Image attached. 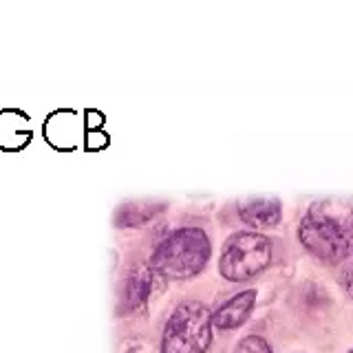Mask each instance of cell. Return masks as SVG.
Wrapping results in <instances>:
<instances>
[{"label": "cell", "mask_w": 353, "mask_h": 353, "mask_svg": "<svg viewBox=\"0 0 353 353\" xmlns=\"http://www.w3.org/2000/svg\"><path fill=\"white\" fill-rule=\"evenodd\" d=\"M298 239L314 256L336 263L353 252V199H323L309 205Z\"/></svg>", "instance_id": "1"}, {"label": "cell", "mask_w": 353, "mask_h": 353, "mask_svg": "<svg viewBox=\"0 0 353 353\" xmlns=\"http://www.w3.org/2000/svg\"><path fill=\"white\" fill-rule=\"evenodd\" d=\"M210 259V241L203 230L181 228L165 236L154 250L152 265L168 279H190L203 270Z\"/></svg>", "instance_id": "2"}, {"label": "cell", "mask_w": 353, "mask_h": 353, "mask_svg": "<svg viewBox=\"0 0 353 353\" xmlns=\"http://www.w3.org/2000/svg\"><path fill=\"white\" fill-rule=\"evenodd\" d=\"M212 342V314L201 303H183L163 329L161 353H205Z\"/></svg>", "instance_id": "3"}, {"label": "cell", "mask_w": 353, "mask_h": 353, "mask_svg": "<svg viewBox=\"0 0 353 353\" xmlns=\"http://www.w3.org/2000/svg\"><path fill=\"white\" fill-rule=\"evenodd\" d=\"M272 261V243L259 232H239L230 236L221 254L219 270L228 281H248Z\"/></svg>", "instance_id": "4"}, {"label": "cell", "mask_w": 353, "mask_h": 353, "mask_svg": "<svg viewBox=\"0 0 353 353\" xmlns=\"http://www.w3.org/2000/svg\"><path fill=\"white\" fill-rule=\"evenodd\" d=\"M239 214L254 230L274 228L281 221L283 208L279 199H250L239 205Z\"/></svg>", "instance_id": "5"}, {"label": "cell", "mask_w": 353, "mask_h": 353, "mask_svg": "<svg viewBox=\"0 0 353 353\" xmlns=\"http://www.w3.org/2000/svg\"><path fill=\"white\" fill-rule=\"evenodd\" d=\"M254 301H256V294L252 290L250 292H241L236 294L232 301H228L223 307L216 309V314L212 316V325L219 329H236L248 320Z\"/></svg>", "instance_id": "6"}, {"label": "cell", "mask_w": 353, "mask_h": 353, "mask_svg": "<svg viewBox=\"0 0 353 353\" xmlns=\"http://www.w3.org/2000/svg\"><path fill=\"white\" fill-rule=\"evenodd\" d=\"M150 272L143 268H135L132 274L128 276V285H126V301L128 307H139L146 303V298L150 294Z\"/></svg>", "instance_id": "7"}, {"label": "cell", "mask_w": 353, "mask_h": 353, "mask_svg": "<svg viewBox=\"0 0 353 353\" xmlns=\"http://www.w3.org/2000/svg\"><path fill=\"white\" fill-rule=\"evenodd\" d=\"M159 205H143V203H130L121 208L117 212V225H139L143 221H148L152 214H157Z\"/></svg>", "instance_id": "8"}, {"label": "cell", "mask_w": 353, "mask_h": 353, "mask_svg": "<svg viewBox=\"0 0 353 353\" xmlns=\"http://www.w3.org/2000/svg\"><path fill=\"white\" fill-rule=\"evenodd\" d=\"M236 353H272L270 345L259 336H248L239 342Z\"/></svg>", "instance_id": "9"}, {"label": "cell", "mask_w": 353, "mask_h": 353, "mask_svg": "<svg viewBox=\"0 0 353 353\" xmlns=\"http://www.w3.org/2000/svg\"><path fill=\"white\" fill-rule=\"evenodd\" d=\"M347 292H349V296L353 298V265L349 268V274H347Z\"/></svg>", "instance_id": "10"}, {"label": "cell", "mask_w": 353, "mask_h": 353, "mask_svg": "<svg viewBox=\"0 0 353 353\" xmlns=\"http://www.w3.org/2000/svg\"><path fill=\"white\" fill-rule=\"evenodd\" d=\"M349 353H353V351H349Z\"/></svg>", "instance_id": "11"}]
</instances>
